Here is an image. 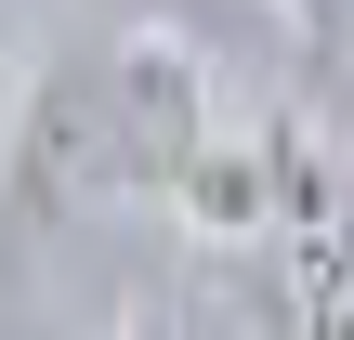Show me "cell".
<instances>
[{"instance_id": "cell-1", "label": "cell", "mask_w": 354, "mask_h": 340, "mask_svg": "<svg viewBox=\"0 0 354 340\" xmlns=\"http://www.w3.org/2000/svg\"><path fill=\"white\" fill-rule=\"evenodd\" d=\"M210 131H223V118H210V92H197V52H184V39H131V52L66 66V79L39 92L26 183H39V197H118V183L184 197V170H197Z\"/></svg>"}, {"instance_id": "cell-2", "label": "cell", "mask_w": 354, "mask_h": 340, "mask_svg": "<svg viewBox=\"0 0 354 340\" xmlns=\"http://www.w3.org/2000/svg\"><path fill=\"white\" fill-rule=\"evenodd\" d=\"M263 328L276 340H354V170L289 131V183L263 223Z\"/></svg>"}, {"instance_id": "cell-3", "label": "cell", "mask_w": 354, "mask_h": 340, "mask_svg": "<svg viewBox=\"0 0 354 340\" xmlns=\"http://www.w3.org/2000/svg\"><path fill=\"white\" fill-rule=\"evenodd\" d=\"M289 26L302 39H354V0H289Z\"/></svg>"}]
</instances>
